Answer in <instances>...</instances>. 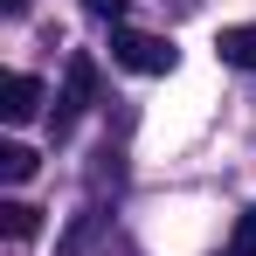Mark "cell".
<instances>
[{"label": "cell", "instance_id": "1", "mask_svg": "<svg viewBox=\"0 0 256 256\" xmlns=\"http://www.w3.org/2000/svg\"><path fill=\"white\" fill-rule=\"evenodd\" d=\"M111 62L132 76H166L173 70V42L166 35H146V28H111Z\"/></svg>", "mask_w": 256, "mask_h": 256}, {"label": "cell", "instance_id": "2", "mask_svg": "<svg viewBox=\"0 0 256 256\" xmlns=\"http://www.w3.org/2000/svg\"><path fill=\"white\" fill-rule=\"evenodd\" d=\"M90 104H97V62H90V56H70V70H62V97H56V111H48L56 138H70Z\"/></svg>", "mask_w": 256, "mask_h": 256}, {"label": "cell", "instance_id": "3", "mask_svg": "<svg viewBox=\"0 0 256 256\" xmlns=\"http://www.w3.org/2000/svg\"><path fill=\"white\" fill-rule=\"evenodd\" d=\"M35 111H42V84H35L28 70H14V76L0 84V118H7V125H28Z\"/></svg>", "mask_w": 256, "mask_h": 256}, {"label": "cell", "instance_id": "4", "mask_svg": "<svg viewBox=\"0 0 256 256\" xmlns=\"http://www.w3.org/2000/svg\"><path fill=\"white\" fill-rule=\"evenodd\" d=\"M222 62H228V70H250L256 76V21H236V28H222Z\"/></svg>", "mask_w": 256, "mask_h": 256}, {"label": "cell", "instance_id": "5", "mask_svg": "<svg viewBox=\"0 0 256 256\" xmlns=\"http://www.w3.org/2000/svg\"><path fill=\"white\" fill-rule=\"evenodd\" d=\"M0 228H7L14 242H28V236H42V208H28V201H0Z\"/></svg>", "mask_w": 256, "mask_h": 256}, {"label": "cell", "instance_id": "6", "mask_svg": "<svg viewBox=\"0 0 256 256\" xmlns=\"http://www.w3.org/2000/svg\"><path fill=\"white\" fill-rule=\"evenodd\" d=\"M35 166H42V160H35L21 138H7V146H0V180H14V187H21V180H35Z\"/></svg>", "mask_w": 256, "mask_h": 256}, {"label": "cell", "instance_id": "7", "mask_svg": "<svg viewBox=\"0 0 256 256\" xmlns=\"http://www.w3.org/2000/svg\"><path fill=\"white\" fill-rule=\"evenodd\" d=\"M236 256H256V208L236 214Z\"/></svg>", "mask_w": 256, "mask_h": 256}, {"label": "cell", "instance_id": "8", "mask_svg": "<svg viewBox=\"0 0 256 256\" xmlns=\"http://www.w3.org/2000/svg\"><path fill=\"white\" fill-rule=\"evenodd\" d=\"M97 21H111V28H125V0H84Z\"/></svg>", "mask_w": 256, "mask_h": 256}, {"label": "cell", "instance_id": "9", "mask_svg": "<svg viewBox=\"0 0 256 256\" xmlns=\"http://www.w3.org/2000/svg\"><path fill=\"white\" fill-rule=\"evenodd\" d=\"M0 7H7V14H28V0H0Z\"/></svg>", "mask_w": 256, "mask_h": 256}, {"label": "cell", "instance_id": "10", "mask_svg": "<svg viewBox=\"0 0 256 256\" xmlns=\"http://www.w3.org/2000/svg\"><path fill=\"white\" fill-rule=\"evenodd\" d=\"M228 256H236V250H228Z\"/></svg>", "mask_w": 256, "mask_h": 256}]
</instances>
